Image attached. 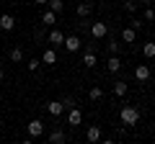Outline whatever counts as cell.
Returning a JSON list of instances; mask_svg holds the SVG:
<instances>
[{
	"instance_id": "e0dca14e",
	"label": "cell",
	"mask_w": 155,
	"mask_h": 144,
	"mask_svg": "<svg viewBox=\"0 0 155 144\" xmlns=\"http://www.w3.org/2000/svg\"><path fill=\"white\" fill-rule=\"evenodd\" d=\"M96 62H98V59H96V52H93V49H88V52L83 54V64L91 70V67H96Z\"/></svg>"
},
{
	"instance_id": "52a82bcc",
	"label": "cell",
	"mask_w": 155,
	"mask_h": 144,
	"mask_svg": "<svg viewBox=\"0 0 155 144\" xmlns=\"http://www.w3.org/2000/svg\"><path fill=\"white\" fill-rule=\"evenodd\" d=\"M62 46H65L67 52H78V49H80V39L70 33V36H65V41H62Z\"/></svg>"
},
{
	"instance_id": "f546056e",
	"label": "cell",
	"mask_w": 155,
	"mask_h": 144,
	"mask_svg": "<svg viewBox=\"0 0 155 144\" xmlns=\"http://www.w3.org/2000/svg\"><path fill=\"white\" fill-rule=\"evenodd\" d=\"M3 80H5V72H3V70H0V83H3Z\"/></svg>"
},
{
	"instance_id": "6da1fadb",
	"label": "cell",
	"mask_w": 155,
	"mask_h": 144,
	"mask_svg": "<svg viewBox=\"0 0 155 144\" xmlns=\"http://www.w3.org/2000/svg\"><path fill=\"white\" fill-rule=\"evenodd\" d=\"M119 118H122L124 126H137L140 124V111L134 108V105H124L122 111H119Z\"/></svg>"
},
{
	"instance_id": "7a4b0ae2",
	"label": "cell",
	"mask_w": 155,
	"mask_h": 144,
	"mask_svg": "<svg viewBox=\"0 0 155 144\" xmlns=\"http://www.w3.org/2000/svg\"><path fill=\"white\" fill-rule=\"evenodd\" d=\"M80 124H83V111L78 105L67 108V126H80Z\"/></svg>"
},
{
	"instance_id": "5b68a950",
	"label": "cell",
	"mask_w": 155,
	"mask_h": 144,
	"mask_svg": "<svg viewBox=\"0 0 155 144\" xmlns=\"http://www.w3.org/2000/svg\"><path fill=\"white\" fill-rule=\"evenodd\" d=\"M75 13H78V18H88L91 13H93V3H78V8H75Z\"/></svg>"
},
{
	"instance_id": "277c9868",
	"label": "cell",
	"mask_w": 155,
	"mask_h": 144,
	"mask_svg": "<svg viewBox=\"0 0 155 144\" xmlns=\"http://www.w3.org/2000/svg\"><path fill=\"white\" fill-rule=\"evenodd\" d=\"M106 33H109V26H106L104 21H96V23H91V36H93V39H104Z\"/></svg>"
},
{
	"instance_id": "9c48e42d",
	"label": "cell",
	"mask_w": 155,
	"mask_h": 144,
	"mask_svg": "<svg viewBox=\"0 0 155 144\" xmlns=\"http://www.w3.org/2000/svg\"><path fill=\"white\" fill-rule=\"evenodd\" d=\"M47 111H49L52 116H62V113H65V105H62V100H49V103H47Z\"/></svg>"
},
{
	"instance_id": "8fae6325",
	"label": "cell",
	"mask_w": 155,
	"mask_h": 144,
	"mask_svg": "<svg viewBox=\"0 0 155 144\" xmlns=\"http://www.w3.org/2000/svg\"><path fill=\"white\" fill-rule=\"evenodd\" d=\"M134 77H137L140 83H147V80H150V67L147 64H140L137 70H134Z\"/></svg>"
},
{
	"instance_id": "7402d4cb",
	"label": "cell",
	"mask_w": 155,
	"mask_h": 144,
	"mask_svg": "<svg viewBox=\"0 0 155 144\" xmlns=\"http://www.w3.org/2000/svg\"><path fill=\"white\" fill-rule=\"evenodd\" d=\"M142 54L147 57V59H155V41H147V44L142 46Z\"/></svg>"
},
{
	"instance_id": "5bb4252c",
	"label": "cell",
	"mask_w": 155,
	"mask_h": 144,
	"mask_svg": "<svg viewBox=\"0 0 155 144\" xmlns=\"http://www.w3.org/2000/svg\"><path fill=\"white\" fill-rule=\"evenodd\" d=\"M119 70H122V59H119L116 54H111L109 57V72H111V75H116Z\"/></svg>"
},
{
	"instance_id": "484cf974",
	"label": "cell",
	"mask_w": 155,
	"mask_h": 144,
	"mask_svg": "<svg viewBox=\"0 0 155 144\" xmlns=\"http://www.w3.org/2000/svg\"><path fill=\"white\" fill-rule=\"evenodd\" d=\"M62 105H65V111L72 108V105H75V98H72V95H65V98H62Z\"/></svg>"
},
{
	"instance_id": "ac0fdd59",
	"label": "cell",
	"mask_w": 155,
	"mask_h": 144,
	"mask_svg": "<svg viewBox=\"0 0 155 144\" xmlns=\"http://www.w3.org/2000/svg\"><path fill=\"white\" fill-rule=\"evenodd\" d=\"M47 8H49V11H54L57 16H60V13L65 11V0H49V3H47Z\"/></svg>"
},
{
	"instance_id": "44dd1931",
	"label": "cell",
	"mask_w": 155,
	"mask_h": 144,
	"mask_svg": "<svg viewBox=\"0 0 155 144\" xmlns=\"http://www.w3.org/2000/svg\"><path fill=\"white\" fill-rule=\"evenodd\" d=\"M8 57H11V62H16V64H18V62H23V49H21V46H13Z\"/></svg>"
},
{
	"instance_id": "f1b7e54d",
	"label": "cell",
	"mask_w": 155,
	"mask_h": 144,
	"mask_svg": "<svg viewBox=\"0 0 155 144\" xmlns=\"http://www.w3.org/2000/svg\"><path fill=\"white\" fill-rule=\"evenodd\" d=\"M34 3H39V5H47V3H49V0H34Z\"/></svg>"
},
{
	"instance_id": "4dcf8cb0",
	"label": "cell",
	"mask_w": 155,
	"mask_h": 144,
	"mask_svg": "<svg viewBox=\"0 0 155 144\" xmlns=\"http://www.w3.org/2000/svg\"><path fill=\"white\" fill-rule=\"evenodd\" d=\"M140 3H145V5H153V0H140Z\"/></svg>"
},
{
	"instance_id": "ba28073f",
	"label": "cell",
	"mask_w": 155,
	"mask_h": 144,
	"mask_svg": "<svg viewBox=\"0 0 155 144\" xmlns=\"http://www.w3.org/2000/svg\"><path fill=\"white\" fill-rule=\"evenodd\" d=\"M41 64L54 67V64H57V52H54V49H44V54H41Z\"/></svg>"
},
{
	"instance_id": "603a6c76",
	"label": "cell",
	"mask_w": 155,
	"mask_h": 144,
	"mask_svg": "<svg viewBox=\"0 0 155 144\" xmlns=\"http://www.w3.org/2000/svg\"><path fill=\"white\" fill-rule=\"evenodd\" d=\"M142 18H145V21H150V23L155 21V11H153V5H145V11H142Z\"/></svg>"
},
{
	"instance_id": "d6986e66",
	"label": "cell",
	"mask_w": 155,
	"mask_h": 144,
	"mask_svg": "<svg viewBox=\"0 0 155 144\" xmlns=\"http://www.w3.org/2000/svg\"><path fill=\"white\" fill-rule=\"evenodd\" d=\"M127 90H129V85H127V83H122V80H119V83H114V95L124 98V95H127Z\"/></svg>"
},
{
	"instance_id": "cb8c5ba5",
	"label": "cell",
	"mask_w": 155,
	"mask_h": 144,
	"mask_svg": "<svg viewBox=\"0 0 155 144\" xmlns=\"http://www.w3.org/2000/svg\"><path fill=\"white\" fill-rule=\"evenodd\" d=\"M39 67H41V59H28V62H26V70H28V72H36Z\"/></svg>"
},
{
	"instance_id": "9a60e30c",
	"label": "cell",
	"mask_w": 155,
	"mask_h": 144,
	"mask_svg": "<svg viewBox=\"0 0 155 144\" xmlns=\"http://www.w3.org/2000/svg\"><path fill=\"white\" fill-rule=\"evenodd\" d=\"M41 23H47V26H54V23H57V13L47 8V11L41 13Z\"/></svg>"
},
{
	"instance_id": "4fadbf2b",
	"label": "cell",
	"mask_w": 155,
	"mask_h": 144,
	"mask_svg": "<svg viewBox=\"0 0 155 144\" xmlns=\"http://www.w3.org/2000/svg\"><path fill=\"white\" fill-rule=\"evenodd\" d=\"M134 39H137V31H134L132 26H127L122 31V41H124V44H134Z\"/></svg>"
},
{
	"instance_id": "30bf717a",
	"label": "cell",
	"mask_w": 155,
	"mask_h": 144,
	"mask_svg": "<svg viewBox=\"0 0 155 144\" xmlns=\"http://www.w3.org/2000/svg\"><path fill=\"white\" fill-rule=\"evenodd\" d=\"M47 41H49V44H54V46H60L62 41H65V33H62L60 28H52L49 36H47Z\"/></svg>"
},
{
	"instance_id": "ffe728a7",
	"label": "cell",
	"mask_w": 155,
	"mask_h": 144,
	"mask_svg": "<svg viewBox=\"0 0 155 144\" xmlns=\"http://www.w3.org/2000/svg\"><path fill=\"white\" fill-rule=\"evenodd\" d=\"M88 100H93V103L104 100V90H101V88H91V90H88Z\"/></svg>"
},
{
	"instance_id": "83f0119b",
	"label": "cell",
	"mask_w": 155,
	"mask_h": 144,
	"mask_svg": "<svg viewBox=\"0 0 155 144\" xmlns=\"http://www.w3.org/2000/svg\"><path fill=\"white\" fill-rule=\"evenodd\" d=\"M142 26H145V23L140 21V18H137V21H132V28H134V31H140V28H142Z\"/></svg>"
},
{
	"instance_id": "d4e9b609",
	"label": "cell",
	"mask_w": 155,
	"mask_h": 144,
	"mask_svg": "<svg viewBox=\"0 0 155 144\" xmlns=\"http://www.w3.org/2000/svg\"><path fill=\"white\" fill-rule=\"evenodd\" d=\"M124 11L127 13H137V3H134V0H127V3H124Z\"/></svg>"
},
{
	"instance_id": "4316f807",
	"label": "cell",
	"mask_w": 155,
	"mask_h": 144,
	"mask_svg": "<svg viewBox=\"0 0 155 144\" xmlns=\"http://www.w3.org/2000/svg\"><path fill=\"white\" fill-rule=\"evenodd\" d=\"M106 49H109L111 54H116V52H119V44H116V41H111V39H109V44H106Z\"/></svg>"
},
{
	"instance_id": "1f68e13d",
	"label": "cell",
	"mask_w": 155,
	"mask_h": 144,
	"mask_svg": "<svg viewBox=\"0 0 155 144\" xmlns=\"http://www.w3.org/2000/svg\"><path fill=\"white\" fill-rule=\"evenodd\" d=\"M0 62H3V57H0Z\"/></svg>"
},
{
	"instance_id": "2e32d148",
	"label": "cell",
	"mask_w": 155,
	"mask_h": 144,
	"mask_svg": "<svg viewBox=\"0 0 155 144\" xmlns=\"http://www.w3.org/2000/svg\"><path fill=\"white\" fill-rule=\"evenodd\" d=\"M49 142H52V144H65V142H67V134L57 129V131H52V134H49Z\"/></svg>"
},
{
	"instance_id": "8992f818",
	"label": "cell",
	"mask_w": 155,
	"mask_h": 144,
	"mask_svg": "<svg viewBox=\"0 0 155 144\" xmlns=\"http://www.w3.org/2000/svg\"><path fill=\"white\" fill-rule=\"evenodd\" d=\"M0 28H3V31H13V28H16V18H13L11 13H3V16H0Z\"/></svg>"
},
{
	"instance_id": "7c38bea8",
	"label": "cell",
	"mask_w": 155,
	"mask_h": 144,
	"mask_svg": "<svg viewBox=\"0 0 155 144\" xmlns=\"http://www.w3.org/2000/svg\"><path fill=\"white\" fill-rule=\"evenodd\" d=\"M85 139H88L91 144L101 142V129H98V126H88V131H85Z\"/></svg>"
},
{
	"instance_id": "3957f363",
	"label": "cell",
	"mask_w": 155,
	"mask_h": 144,
	"mask_svg": "<svg viewBox=\"0 0 155 144\" xmlns=\"http://www.w3.org/2000/svg\"><path fill=\"white\" fill-rule=\"evenodd\" d=\"M26 131H28V136H31V139L41 136V134H44V121H39V118L28 121V124H26Z\"/></svg>"
}]
</instances>
